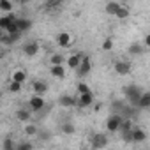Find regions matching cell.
Listing matches in <instances>:
<instances>
[{
    "instance_id": "6da1fadb",
    "label": "cell",
    "mask_w": 150,
    "mask_h": 150,
    "mask_svg": "<svg viewBox=\"0 0 150 150\" xmlns=\"http://www.w3.org/2000/svg\"><path fill=\"white\" fill-rule=\"evenodd\" d=\"M143 90L138 87V85H127L124 87V97H125V103L132 108H138V103H139V97H141Z\"/></svg>"
},
{
    "instance_id": "7a4b0ae2",
    "label": "cell",
    "mask_w": 150,
    "mask_h": 150,
    "mask_svg": "<svg viewBox=\"0 0 150 150\" xmlns=\"http://www.w3.org/2000/svg\"><path fill=\"white\" fill-rule=\"evenodd\" d=\"M44 108H46L44 97H41V96H32V97L28 99V110H30L32 113H41Z\"/></svg>"
},
{
    "instance_id": "3957f363",
    "label": "cell",
    "mask_w": 150,
    "mask_h": 150,
    "mask_svg": "<svg viewBox=\"0 0 150 150\" xmlns=\"http://www.w3.org/2000/svg\"><path fill=\"white\" fill-rule=\"evenodd\" d=\"M122 122H124V117L122 115H110L108 120H106L108 132H118L120 127H122Z\"/></svg>"
},
{
    "instance_id": "277c9868",
    "label": "cell",
    "mask_w": 150,
    "mask_h": 150,
    "mask_svg": "<svg viewBox=\"0 0 150 150\" xmlns=\"http://www.w3.org/2000/svg\"><path fill=\"white\" fill-rule=\"evenodd\" d=\"M90 145H92L94 150H101V148H104V146L108 145V136H106L104 132H96V134L90 138Z\"/></svg>"
},
{
    "instance_id": "5b68a950",
    "label": "cell",
    "mask_w": 150,
    "mask_h": 150,
    "mask_svg": "<svg viewBox=\"0 0 150 150\" xmlns=\"http://www.w3.org/2000/svg\"><path fill=\"white\" fill-rule=\"evenodd\" d=\"M90 71H92V62H90V57H88V55H85V58L81 60V65L78 67L76 74H78L80 78H85L87 74L90 72Z\"/></svg>"
},
{
    "instance_id": "8992f818",
    "label": "cell",
    "mask_w": 150,
    "mask_h": 150,
    "mask_svg": "<svg viewBox=\"0 0 150 150\" xmlns=\"http://www.w3.org/2000/svg\"><path fill=\"white\" fill-rule=\"evenodd\" d=\"M83 58H85V53H74V55H71V57L67 58V67L78 71V67L81 65V60H83Z\"/></svg>"
},
{
    "instance_id": "52a82bcc",
    "label": "cell",
    "mask_w": 150,
    "mask_h": 150,
    "mask_svg": "<svg viewBox=\"0 0 150 150\" xmlns=\"http://www.w3.org/2000/svg\"><path fill=\"white\" fill-rule=\"evenodd\" d=\"M58 104H60V106H64V108H72V106H78V97L69 96V94H64V96H60Z\"/></svg>"
},
{
    "instance_id": "ba28073f",
    "label": "cell",
    "mask_w": 150,
    "mask_h": 150,
    "mask_svg": "<svg viewBox=\"0 0 150 150\" xmlns=\"http://www.w3.org/2000/svg\"><path fill=\"white\" fill-rule=\"evenodd\" d=\"M32 90H34V96H41L42 97L48 92V83L44 80H37V81L32 83Z\"/></svg>"
},
{
    "instance_id": "9c48e42d",
    "label": "cell",
    "mask_w": 150,
    "mask_h": 150,
    "mask_svg": "<svg viewBox=\"0 0 150 150\" xmlns=\"http://www.w3.org/2000/svg\"><path fill=\"white\" fill-rule=\"evenodd\" d=\"M94 104V94L92 92H88V94H81V96H78V108H88V106H92Z\"/></svg>"
},
{
    "instance_id": "30bf717a",
    "label": "cell",
    "mask_w": 150,
    "mask_h": 150,
    "mask_svg": "<svg viewBox=\"0 0 150 150\" xmlns=\"http://www.w3.org/2000/svg\"><path fill=\"white\" fill-rule=\"evenodd\" d=\"M115 71H117V74H120V76H125V74L131 72V64L127 60H117L115 62Z\"/></svg>"
},
{
    "instance_id": "8fae6325",
    "label": "cell",
    "mask_w": 150,
    "mask_h": 150,
    "mask_svg": "<svg viewBox=\"0 0 150 150\" xmlns=\"http://www.w3.org/2000/svg\"><path fill=\"white\" fill-rule=\"evenodd\" d=\"M16 118H18L20 122H23V124H30V120H32V111H30L28 108H20V110L16 111Z\"/></svg>"
},
{
    "instance_id": "7c38bea8",
    "label": "cell",
    "mask_w": 150,
    "mask_h": 150,
    "mask_svg": "<svg viewBox=\"0 0 150 150\" xmlns=\"http://www.w3.org/2000/svg\"><path fill=\"white\" fill-rule=\"evenodd\" d=\"M71 41H72V37H71L69 32H60V34L57 35V44H58L60 48H67V46H71Z\"/></svg>"
},
{
    "instance_id": "4fadbf2b",
    "label": "cell",
    "mask_w": 150,
    "mask_h": 150,
    "mask_svg": "<svg viewBox=\"0 0 150 150\" xmlns=\"http://www.w3.org/2000/svg\"><path fill=\"white\" fill-rule=\"evenodd\" d=\"M23 53H25L27 57H35V55L39 53V44H37L35 41L27 42V44L23 46Z\"/></svg>"
},
{
    "instance_id": "5bb4252c",
    "label": "cell",
    "mask_w": 150,
    "mask_h": 150,
    "mask_svg": "<svg viewBox=\"0 0 150 150\" xmlns=\"http://www.w3.org/2000/svg\"><path fill=\"white\" fill-rule=\"evenodd\" d=\"M32 28V21L28 18H20L18 16V32L23 34V32H28Z\"/></svg>"
},
{
    "instance_id": "9a60e30c",
    "label": "cell",
    "mask_w": 150,
    "mask_h": 150,
    "mask_svg": "<svg viewBox=\"0 0 150 150\" xmlns=\"http://www.w3.org/2000/svg\"><path fill=\"white\" fill-rule=\"evenodd\" d=\"M146 139V132L141 127H134L132 129V143H141Z\"/></svg>"
},
{
    "instance_id": "2e32d148",
    "label": "cell",
    "mask_w": 150,
    "mask_h": 150,
    "mask_svg": "<svg viewBox=\"0 0 150 150\" xmlns=\"http://www.w3.org/2000/svg\"><path fill=\"white\" fill-rule=\"evenodd\" d=\"M146 108H150V92L148 90H145L141 94L139 103H138V110H146Z\"/></svg>"
},
{
    "instance_id": "e0dca14e",
    "label": "cell",
    "mask_w": 150,
    "mask_h": 150,
    "mask_svg": "<svg viewBox=\"0 0 150 150\" xmlns=\"http://www.w3.org/2000/svg\"><path fill=\"white\" fill-rule=\"evenodd\" d=\"M120 9H122V4H120V2H108V4H106V13H108V14L117 16Z\"/></svg>"
},
{
    "instance_id": "ac0fdd59",
    "label": "cell",
    "mask_w": 150,
    "mask_h": 150,
    "mask_svg": "<svg viewBox=\"0 0 150 150\" xmlns=\"http://www.w3.org/2000/svg\"><path fill=\"white\" fill-rule=\"evenodd\" d=\"M25 80H27V74H25L21 69H18V71L13 72V80H11V81H16V83H20V85H23Z\"/></svg>"
},
{
    "instance_id": "d6986e66",
    "label": "cell",
    "mask_w": 150,
    "mask_h": 150,
    "mask_svg": "<svg viewBox=\"0 0 150 150\" xmlns=\"http://www.w3.org/2000/svg\"><path fill=\"white\" fill-rule=\"evenodd\" d=\"M51 76H55V78H64L65 76V69H64V65H51Z\"/></svg>"
},
{
    "instance_id": "ffe728a7",
    "label": "cell",
    "mask_w": 150,
    "mask_h": 150,
    "mask_svg": "<svg viewBox=\"0 0 150 150\" xmlns=\"http://www.w3.org/2000/svg\"><path fill=\"white\" fill-rule=\"evenodd\" d=\"M127 51H129V55H132V57H134V55H141V53H143V46H141V42H132Z\"/></svg>"
},
{
    "instance_id": "44dd1931",
    "label": "cell",
    "mask_w": 150,
    "mask_h": 150,
    "mask_svg": "<svg viewBox=\"0 0 150 150\" xmlns=\"http://www.w3.org/2000/svg\"><path fill=\"white\" fill-rule=\"evenodd\" d=\"M23 131H25L27 136H37V134H39V127H37L35 124H27Z\"/></svg>"
},
{
    "instance_id": "7402d4cb",
    "label": "cell",
    "mask_w": 150,
    "mask_h": 150,
    "mask_svg": "<svg viewBox=\"0 0 150 150\" xmlns=\"http://www.w3.org/2000/svg\"><path fill=\"white\" fill-rule=\"evenodd\" d=\"M13 9H14V6L9 2V0H0V11H2V13L11 14V13H13Z\"/></svg>"
},
{
    "instance_id": "603a6c76",
    "label": "cell",
    "mask_w": 150,
    "mask_h": 150,
    "mask_svg": "<svg viewBox=\"0 0 150 150\" xmlns=\"http://www.w3.org/2000/svg\"><path fill=\"white\" fill-rule=\"evenodd\" d=\"M50 62H51V65H62V64H64V55L55 53V55H51Z\"/></svg>"
},
{
    "instance_id": "cb8c5ba5",
    "label": "cell",
    "mask_w": 150,
    "mask_h": 150,
    "mask_svg": "<svg viewBox=\"0 0 150 150\" xmlns=\"http://www.w3.org/2000/svg\"><path fill=\"white\" fill-rule=\"evenodd\" d=\"M16 150H32V143H28V141H18L16 143Z\"/></svg>"
},
{
    "instance_id": "d4e9b609",
    "label": "cell",
    "mask_w": 150,
    "mask_h": 150,
    "mask_svg": "<svg viewBox=\"0 0 150 150\" xmlns=\"http://www.w3.org/2000/svg\"><path fill=\"white\" fill-rule=\"evenodd\" d=\"M103 50H104V51H111V50H113V39H111V37H106V39H104Z\"/></svg>"
},
{
    "instance_id": "484cf974",
    "label": "cell",
    "mask_w": 150,
    "mask_h": 150,
    "mask_svg": "<svg viewBox=\"0 0 150 150\" xmlns=\"http://www.w3.org/2000/svg\"><path fill=\"white\" fill-rule=\"evenodd\" d=\"M62 132H65V134H72V132H74V125H72L71 122L62 124Z\"/></svg>"
},
{
    "instance_id": "4316f807",
    "label": "cell",
    "mask_w": 150,
    "mask_h": 150,
    "mask_svg": "<svg viewBox=\"0 0 150 150\" xmlns=\"http://www.w3.org/2000/svg\"><path fill=\"white\" fill-rule=\"evenodd\" d=\"M127 16H129V9H127L125 6H122V9L118 11V14H117L115 18H118V20H125Z\"/></svg>"
},
{
    "instance_id": "83f0119b",
    "label": "cell",
    "mask_w": 150,
    "mask_h": 150,
    "mask_svg": "<svg viewBox=\"0 0 150 150\" xmlns=\"http://www.w3.org/2000/svg\"><path fill=\"white\" fill-rule=\"evenodd\" d=\"M88 92H90L88 85H85V83H80V85H78V96H81V94H88Z\"/></svg>"
},
{
    "instance_id": "f1b7e54d",
    "label": "cell",
    "mask_w": 150,
    "mask_h": 150,
    "mask_svg": "<svg viewBox=\"0 0 150 150\" xmlns=\"http://www.w3.org/2000/svg\"><path fill=\"white\" fill-rule=\"evenodd\" d=\"M9 90H11V92H20V90H21V85L16 83V81H11V83H9Z\"/></svg>"
},
{
    "instance_id": "f546056e",
    "label": "cell",
    "mask_w": 150,
    "mask_h": 150,
    "mask_svg": "<svg viewBox=\"0 0 150 150\" xmlns=\"http://www.w3.org/2000/svg\"><path fill=\"white\" fill-rule=\"evenodd\" d=\"M46 7L48 9H57V7H60V2H58V0H57V2H55V0H53V2H46Z\"/></svg>"
},
{
    "instance_id": "4dcf8cb0",
    "label": "cell",
    "mask_w": 150,
    "mask_h": 150,
    "mask_svg": "<svg viewBox=\"0 0 150 150\" xmlns=\"http://www.w3.org/2000/svg\"><path fill=\"white\" fill-rule=\"evenodd\" d=\"M37 136H39L41 139H50V132H41V131H39V134H37Z\"/></svg>"
},
{
    "instance_id": "1f68e13d",
    "label": "cell",
    "mask_w": 150,
    "mask_h": 150,
    "mask_svg": "<svg viewBox=\"0 0 150 150\" xmlns=\"http://www.w3.org/2000/svg\"><path fill=\"white\" fill-rule=\"evenodd\" d=\"M143 44H145L146 48H150V34H148V35H145V41H143Z\"/></svg>"
},
{
    "instance_id": "d6a6232c",
    "label": "cell",
    "mask_w": 150,
    "mask_h": 150,
    "mask_svg": "<svg viewBox=\"0 0 150 150\" xmlns=\"http://www.w3.org/2000/svg\"><path fill=\"white\" fill-rule=\"evenodd\" d=\"M13 150H16V148H13Z\"/></svg>"
}]
</instances>
